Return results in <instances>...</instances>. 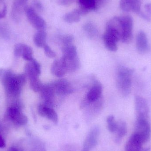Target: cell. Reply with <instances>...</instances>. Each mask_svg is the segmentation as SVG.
Here are the masks:
<instances>
[{
    "label": "cell",
    "mask_w": 151,
    "mask_h": 151,
    "mask_svg": "<svg viewBox=\"0 0 151 151\" xmlns=\"http://www.w3.org/2000/svg\"><path fill=\"white\" fill-rule=\"evenodd\" d=\"M8 151H19L17 148L15 147H12L9 148Z\"/></svg>",
    "instance_id": "36"
},
{
    "label": "cell",
    "mask_w": 151,
    "mask_h": 151,
    "mask_svg": "<svg viewBox=\"0 0 151 151\" xmlns=\"http://www.w3.org/2000/svg\"><path fill=\"white\" fill-rule=\"evenodd\" d=\"M145 9L148 15L151 16V3H147L145 5Z\"/></svg>",
    "instance_id": "32"
},
{
    "label": "cell",
    "mask_w": 151,
    "mask_h": 151,
    "mask_svg": "<svg viewBox=\"0 0 151 151\" xmlns=\"http://www.w3.org/2000/svg\"><path fill=\"white\" fill-rule=\"evenodd\" d=\"M6 143L1 135L0 134V148H4L5 147Z\"/></svg>",
    "instance_id": "34"
},
{
    "label": "cell",
    "mask_w": 151,
    "mask_h": 151,
    "mask_svg": "<svg viewBox=\"0 0 151 151\" xmlns=\"http://www.w3.org/2000/svg\"><path fill=\"white\" fill-rule=\"evenodd\" d=\"M41 97L43 100V104L49 107L53 108L54 99L55 92L53 83L43 84L40 91Z\"/></svg>",
    "instance_id": "7"
},
{
    "label": "cell",
    "mask_w": 151,
    "mask_h": 151,
    "mask_svg": "<svg viewBox=\"0 0 151 151\" xmlns=\"http://www.w3.org/2000/svg\"><path fill=\"white\" fill-rule=\"evenodd\" d=\"M134 133L138 136L144 144L148 142L151 134V125L148 120L137 119Z\"/></svg>",
    "instance_id": "4"
},
{
    "label": "cell",
    "mask_w": 151,
    "mask_h": 151,
    "mask_svg": "<svg viewBox=\"0 0 151 151\" xmlns=\"http://www.w3.org/2000/svg\"><path fill=\"white\" fill-rule=\"evenodd\" d=\"M134 72L133 69L123 66H119L117 69L116 84L122 96H127L130 93Z\"/></svg>",
    "instance_id": "2"
},
{
    "label": "cell",
    "mask_w": 151,
    "mask_h": 151,
    "mask_svg": "<svg viewBox=\"0 0 151 151\" xmlns=\"http://www.w3.org/2000/svg\"><path fill=\"white\" fill-rule=\"evenodd\" d=\"M106 122L109 131L111 133L116 132L118 127V122L115 121V118L113 115H110L107 117Z\"/></svg>",
    "instance_id": "26"
},
{
    "label": "cell",
    "mask_w": 151,
    "mask_h": 151,
    "mask_svg": "<svg viewBox=\"0 0 151 151\" xmlns=\"http://www.w3.org/2000/svg\"><path fill=\"white\" fill-rule=\"evenodd\" d=\"M52 83L55 94L59 96H66L73 92L72 86L65 79H59Z\"/></svg>",
    "instance_id": "9"
},
{
    "label": "cell",
    "mask_w": 151,
    "mask_h": 151,
    "mask_svg": "<svg viewBox=\"0 0 151 151\" xmlns=\"http://www.w3.org/2000/svg\"><path fill=\"white\" fill-rule=\"evenodd\" d=\"M83 29L90 37L96 36L98 34V30L95 24L91 22H88L83 25Z\"/></svg>",
    "instance_id": "24"
},
{
    "label": "cell",
    "mask_w": 151,
    "mask_h": 151,
    "mask_svg": "<svg viewBox=\"0 0 151 151\" xmlns=\"http://www.w3.org/2000/svg\"><path fill=\"white\" fill-rule=\"evenodd\" d=\"M35 5L37 9L39 10L42 11L43 9V6H42V4L39 1H36L35 2Z\"/></svg>",
    "instance_id": "35"
},
{
    "label": "cell",
    "mask_w": 151,
    "mask_h": 151,
    "mask_svg": "<svg viewBox=\"0 0 151 151\" xmlns=\"http://www.w3.org/2000/svg\"><path fill=\"white\" fill-rule=\"evenodd\" d=\"M135 110L137 119H147L149 113V107L148 103L142 97L136 96L135 98Z\"/></svg>",
    "instance_id": "8"
},
{
    "label": "cell",
    "mask_w": 151,
    "mask_h": 151,
    "mask_svg": "<svg viewBox=\"0 0 151 151\" xmlns=\"http://www.w3.org/2000/svg\"><path fill=\"white\" fill-rule=\"evenodd\" d=\"M82 151H90L89 150H87V149H84L83 148V149Z\"/></svg>",
    "instance_id": "38"
},
{
    "label": "cell",
    "mask_w": 151,
    "mask_h": 151,
    "mask_svg": "<svg viewBox=\"0 0 151 151\" xmlns=\"http://www.w3.org/2000/svg\"><path fill=\"white\" fill-rule=\"evenodd\" d=\"M103 91V88L101 83L95 81L94 84L91 87L86 96V100L90 103L95 102L101 97Z\"/></svg>",
    "instance_id": "13"
},
{
    "label": "cell",
    "mask_w": 151,
    "mask_h": 151,
    "mask_svg": "<svg viewBox=\"0 0 151 151\" xmlns=\"http://www.w3.org/2000/svg\"><path fill=\"white\" fill-rule=\"evenodd\" d=\"M88 12V11L80 7L65 14L63 17V19L64 21L70 24L76 23L80 21L81 16L86 15Z\"/></svg>",
    "instance_id": "14"
},
{
    "label": "cell",
    "mask_w": 151,
    "mask_h": 151,
    "mask_svg": "<svg viewBox=\"0 0 151 151\" xmlns=\"http://www.w3.org/2000/svg\"><path fill=\"white\" fill-rule=\"evenodd\" d=\"M81 8L88 11L95 10L97 9V0H78Z\"/></svg>",
    "instance_id": "23"
},
{
    "label": "cell",
    "mask_w": 151,
    "mask_h": 151,
    "mask_svg": "<svg viewBox=\"0 0 151 151\" xmlns=\"http://www.w3.org/2000/svg\"><path fill=\"white\" fill-rule=\"evenodd\" d=\"M51 72L53 75L58 77H62L67 72L66 65L63 58L56 59L53 62L51 67Z\"/></svg>",
    "instance_id": "16"
},
{
    "label": "cell",
    "mask_w": 151,
    "mask_h": 151,
    "mask_svg": "<svg viewBox=\"0 0 151 151\" xmlns=\"http://www.w3.org/2000/svg\"><path fill=\"white\" fill-rule=\"evenodd\" d=\"M121 26L120 40L124 43H129L133 37V19L129 15L119 17Z\"/></svg>",
    "instance_id": "3"
},
{
    "label": "cell",
    "mask_w": 151,
    "mask_h": 151,
    "mask_svg": "<svg viewBox=\"0 0 151 151\" xmlns=\"http://www.w3.org/2000/svg\"><path fill=\"white\" fill-rule=\"evenodd\" d=\"M27 17L32 25L38 31L44 30L47 26L45 20L32 7H27L26 9Z\"/></svg>",
    "instance_id": "6"
},
{
    "label": "cell",
    "mask_w": 151,
    "mask_h": 151,
    "mask_svg": "<svg viewBox=\"0 0 151 151\" xmlns=\"http://www.w3.org/2000/svg\"><path fill=\"white\" fill-rule=\"evenodd\" d=\"M150 151V148H147L145 149H142L140 151Z\"/></svg>",
    "instance_id": "37"
},
{
    "label": "cell",
    "mask_w": 151,
    "mask_h": 151,
    "mask_svg": "<svg viewBox=\"0 0 151 151\" xmlns=\"http://www.w3.org/2000/svg\"><path fill=\"white\" fill-rule=\"evenodd\" d=\"M136 46L137 51L141 54H144L149 50V45L148 38L145 32L140 31L137 34L136 40Z\"/></svg>",
    "instance_id": "15"
},
{
    "label": "cell",
    "mask_w": 151,
    "mask_h": 151,
    "mask_svg": "<svg viewBox=\"0 0 151 151\" xmlns=\"http://www.w3.org/2000/svg\"><path fill=\"white\" fill-rule=\"evenodd\" d=\"M99 130L97 128H94L87 136L83 144V148L90 150L94 148L97 143V139Z\"/></svg>",
    "instance_id": "19"
},
{
    "label": "cell",
    "mask_w": 151,
    "mask_h": 151,
    "mask_svg": "<svg viewBox=\"0 0 151 151\" xmlns=\"http://www.w3.org/2000/svg\"><path fill=\"white\" fill-rule=\"evenodd\" d=\"M25 71L30 81L39 79L41 73L40 65L37 61L33 59L26 65Z\"/></svg>",
    "instance_id": "10"
},
{
    "label": "cell",
    "mask_w": 151,
    "mask_h": 151,
    "mask_svg": "<svg viewBox=\"0 0 151 151\" xmlns=\"http://www.w3.org/2000/svg\"><path fill=\"white\" fill-rule=\"evenodd\" d=\"M0 80L8 96L12 97L17 96L21 92L22 87L26 81L23 75H16L10 71H0Z\"/></svg>",
    "instance_id": "1"
},
{
    "label": "cell",
    "mask_w": 151,
    "mask_h": 151,
    "mask_svg": "<svg viewBox=\"0 0 151 151\" xmlns=\"http://www.w3.org/2000/svg\"><path fill=\"white\" fill-rule=\"evenodd\" d=\"M103 40L106 47L111 51H117L118 49L117 43L120 40L119 38L114 34L106 31L103 36Z\"/></svg>",
    "instance_id": "11"
},
{
    "label": "cell",
    "mask_w": 151,
    "mask_h": 151,
    "mask_svg": "<svg viewBox=\"0 0 151 151\" xmlns=\"http://www.w3.org/2000/svg\"><path fill=\"white\" fill-rule=\"evenodd\" d=\"M64 60L67 72H74L79 69L80 62L78 56L73 58H66L62 57Z\"/></svg>",
    "instance_id": "20"
},
{
    "label": "cell",
    "mask_w": 151,
    "mask_h": 151,
    "mask_svg": "<svg viewBox=\"0 0 151 151\" xmlns=\"http://www.w3.org/2000/svg\"><path fill=\"white\" fill-rule=\"evenodd\" d=\"M141 6H142V4L140 0H133L132 12H135L139 16L143 12L141 10Z\"/></svg>",
    "instance_id": "28"
},
{
    "label": "cell",
    "mask_w": 151,
    "mask_h": 151,
    "mask_svg": "<svg viewBox=\"0 0 151 151\" xmlns=\"http://www.w3.org/2000/svg\"><path fill=\"white\" fill-rule=\"evenodd\" d=\"M133 0H120V9L125 12H132V3Z\"/></svg>",
    "instance_id": "27"
},
{
    "label": "cell",
    "mask_w": 151,
    "mask_h": 151,
    "mask_svg": "<svg viewBox=\"0 0 151 151\" xmlns=\"http://www.w3.org/2000/svg\"><path fill=\"white\" fill-rule=\"evenodd\" d=\"M47 34L45 30L38 31L34 36V41L37 47H43L46 45Z\"/></svg>",
    "instance_id": "21"
},
{
    "label": "cell",
    "mask_w": 151,
    "mask_h": 151,
    "mask_svg": "<svg viewBox=\"0 0 151 151\" xmlns=\"http://www.w3.org/2000/svg\"><path fill=\"white\" fill-rule=\"evenodd\" d=\"M143 143L137 135L134 133L129 137L125 146L126 151H140Z\"/></svg>",
    "instance_id": "17"
},
{
    "label": "cell",
    "mask_w": 151,
    "mask_h": 151,
    "mask_svg": "<svg viewBox=\"0 0 151 151\" xmlns=\"http://www.w3.org/2000/svg\"><path fill=\"white\" fill-rule=\"evenodd\" d=\"M7 117L16 126H24L27 122V117L22 113L19 106H11L7 110Z\"/></svg>",
    "instance_id": "5"
},
{
    "label": "cell",
    "mask_w": 151,
    "mask_h": 151,
    "mask_svg": "<svg viewBox=\"0 0 151 151\" xmlns=\"http://www.w3.org/2000/svg\"><path fill=\"white\" fill-rule=\"evenodd\" d=\"M14 52L16 55L21 56L24 59L29 62L33 59L32 50L31 47L25 44L17 45L15 47Z\"/></svg>",
    "instance_id": "18"
},
{
    "label": "cell",
    "mask_w": 151,
    "mask_h": 151,
    "mask_svg": "<svg viewBox=\"0 0 151 151\" xmlns=\"http://www.w3.org/2000/svg\"><path fill=\"white\" fill-rule=\"evenodd\" d=\"M75 0H58V3L61 6H68L72 4Z\"/></svg>",
    "instance_id": "31"
},
{
    "label": "cell",
    "mask_w": 151,
    "mask_h": 151,
    "mask_svg": "<svg viewBox=\"0 0 151 151\" xmlns=\"http://www.w3.org/2000/svg\"><path fill=\"white\" fill-rule=\"evenodd\" d=\"M43 48H44L45 54H46V55L48 57L50 58H54L55 57L56 54L50 48V47L48 45L46 44L43 47Z\"/></svg>",
    "instance_id": "30"
},
{
    "label": "cell",
    "mask_w": 151,
    "mask_h": 151,
    "mask_svg": "<svg viewBox=\"0 0 151 151\" xmlns=\"http://www.w3.org/2000/svg\"><path fill=\"white\" fill-rule=\"evenodd\" d=\"M73 40H74V37L70 35H64L62 39V42L63 44V46L73 44Z\"/></svg>",
    "instance_id": "29"
},
{
    "label": "cell",
    "mask_w": 151,
    "mask_h": 151,
    "mask_svg": "<svg viewBox=\"0 0 151 151\" xmlns=\"http://www.w3.org/2000/svg\"><path fill=\"white\" fill-rule=\"evenodd\" d=\"M116 132L117 133V139L118 140H120L126 135L127 132V124L125 122L121 121L118 122V127Z\"/></svg>",
    "instance_id": "25"
},
{
    "label": "cell",
    "mask_w": 151,
    "mask_h": 151,
    "mask_svg": "<svg viewBox=\"0 0 151 151\" xmlns=\"http://www.w3.org/2000/svg\"><path fill=\"white\" fill-rule=\"evenodd\" d=\"M63 57L64 58H73L77 56V49L73 44L63 46Z\"/></svg>",
    "instance_id": "22"
},
{
    "label": "cell",
    "mask_w": 151,
    "mask_h": 151,
    "mask_svg": "<svg viewBox=\"0 0 151 151\" xmlns=\"http://www.w3.org/2000/svg\"><path fill=\"white\" fill-rule=\"evenodd\" d=\"M38 112L42 117H46L54 124L58 122V116L55 111L52 107H49L44 104H40L38 106Z\"/></svg>",
    "instance_id": "12"
},
{
    "label": "cell",
    "mask_w": 151,
    "mask_h": 151,
    "mask_svg": "<svg viewBox=\"0 0 151 151\" xmlns=\"http://www.w3.org/2000/svg\"><path fill=\"white\" fill-rule=\"evenodd\" d=\"M107 0H97V9L101 6L104 5L107 2Z\"/></svg>",
    "instance_id": "33"
}]
</instances>
